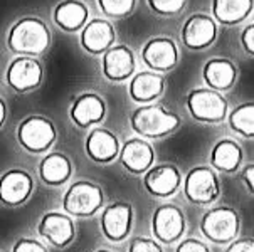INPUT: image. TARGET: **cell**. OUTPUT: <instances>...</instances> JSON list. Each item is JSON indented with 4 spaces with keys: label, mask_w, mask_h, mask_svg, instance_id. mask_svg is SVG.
Here are the masks:
<instances>
[{
    "label": "cell",
    "mask_w": 254,
    "mask_h": 252,
    "mask_svg": "<svg viewBox=\"0 0 254 252\" xmlns=\"http://www.w3.org/2000/svg\"><path fill=\"white\" fill-rule=\"evenodd\" d=\"M51 44V32L37 17H24L12 25L7 34V48L19 55H36L46 52Z\"/></svg>",
    "instance_id": "obj_1"
},
{
    "label": "cell",
    "mask_w": 254,
    "mask_h": 252,
    "mask_svg": "<svg viewBox=\"0 0 254 252\" xmlns=\"http://www.w3.org/2000/svg\"><path fill=\"white\" fill-rule=\"evenodd\" d=\"M130 126L141 138L158 140L169 136L180 126L179 114L163 109L158 104H141L130 116Z\"/></svg>",
    "instance_id": "obj_2"
},
{
    "label": "cell",
    "mask_w": 254,
    "mask_h": 252,
    "mask_svg": "<svg viewBox=\"0 0 254 252\" xmlns=\"http://www.w3.org/2000/svg\"><path fill=\"white\" fill-rule=\"evenodd\" d=\"M105 203L101 187L88 180H79L69 185L63 195L64 213L71 217H93Z\"/></svg>",
    "instance_id": "obj_3"
},
{
    "label": "cell",
    "mask_w": 254,
    "mask_h": 252,
    "mask_svg": "<svg viewBox=\"0 0 254 252\" xmlns=\"http://www.w3.org/2000/svg\"><path fill=\"white\" fill-rule=\"evenodd\" d=\"M241 229L239 213L231 207L210 208L200 220V230L205 239L214 244H229L234 241Z\"/></svg>",
    "instance_id": "obj_4"
},
{
    "label": "cell",
    "mask_w": 254,
    "mask_h": 252,
    "mask_svg": "<svg viewBox=\"0 0 254 252\" xmlns=\"http://www.w3.org/2000/svg\"><path fill=\"white\" fill-rule=\"evenodd\" d=\"M56 136H58V131H56L54 123L41 114L27 116L17 128V142L29 153L47 151L54 145Z\"/></svg>",
    "instance_id": "obj_5"
},
{
    "label": "cell",
    "mask_w": 254,
    "mask_h": 252,
    "mask_svg": "<svg viewBox=\"0 0 254 252\" xmlns=\"http://www.w3.org/2000/svg\"><path fill=\"white\" fill-rule=\"evenodd\" d=\"M182 189L190 203L210 205L221 195V182L210 166H195L185 175Z\"/></svg>",
    "instance_id": "obj_6"
},
{
    "label": "cell",
    "mask_w": 254,
    "mask_h": 252,
    "mask_svg": "<svg viewBox=\"0 0 254 252\" xmlns=\"http://www.w3.org/2000/svg\"><path fill=\"white\" fill-rule=\"evenodd\" d=\"M187 109L197 121L216 125L227 116V101L214 89H192L187 96Z\"/></svg>",
    "instance_id": "obj_7"
},
{
    "label": "cell",
    "mask_w": 254,
    "mask_h": 252,
    "mask_svg": "<svg viewBox=\"0 0 254 252\" xmlns=\"http://www.w3.org/2000/svg\"><path fill=\"white\" fill-rule=\"evenodd\" d=\"M152 230L155 241L162 244H174L180 241L185 232L184 212L174 203H162L153 212Z\"/></svg>",
    "instance_id": "obj_8"
},
{
    "label": "cell",
    "mask_w": 254,
    "mask_h": 252,
    "mask_svg": "<svg viewBox=\"0 0 254 252\" xmlns=\"http://www.w3.org/2000/svg\"><path fill=\"white\" fill-rule=\"evenodd\" d=\"M44 78V69L41 62L29 55H19L7 67V84L15 93H29L41 86Z\"/></svg>",
    "instance_id": "obj_9"
},
{
    "label": "cell",
    "mask_w": 254,
    "mask_h": 252,
    "mask_svg": "<svg viewBox=\"0 0 254 252\" xmlns=\"http://www.w3.org/2000/svg\"><path fill=\"white\" fill-rule=\"evenodd\" d=\"M37 230L44 241L54 246L56 249H66L72 244L76 237L74 220L71 215L63 212H47L42 215Z\"/></svg>",
    "instance_id": "obj_10"
},
{
    "label": "cell",
    "mask_w": 254,
    "mask_h": 252,
    "mask_svg": "<svg viewBox=\"0 0 254 252\" xmlns=\"http://www.w3.org/2000/svg\"><path fill=\"white\" fill-rule=\"evenodd\" d=\"M141 61L153 72L172 71L179 62V49L169 37H153L141 49Z\"/></svg>",
    "instance_id": "obj_11"
},
{
    "label": "cell",
    "mask_w": 254,
    "mask_h": 252,
    "mask_svg": "<svg viewBox=\"0 0 254 252\" xmlns=\"http://www.w3.org/2000/svg\"><path fill=\"white\" fill-rule=\"evenodd\" d=\"M34 180L25 170L12 168L0 177V202L7 207H19L31 199Z\"/></svg>",
    "instance_id": "obj_12"
},
{
    "label": "cell",
    "mask_w": 254,
    "mask_h": 252,
    "mask_svg": "<svg viewBox=\"0 0 254 252\" xmlns=\"http://www.w3.org/2000/svg\"><path fill=\"white\" fill-rule=\"evenodd\" d=\"M101 232L111 242H122L128 237L133 224V207L128 202H113L101 213Z\"/></svg>",
    "instance_id": "obj_13"
},
{
    "label": "cell",
    "mask_w": 254,
    "mask_h": 252,
    "mask_svg": "<svg viewBox=\"0 0 254 252\" xmlns=\"http://www.w3.org/2000/svg\"><path fill=\"white\" fill-rule=\"evenodd\" d=\"M182 183V175L175 165H152L143 173V187L150 195L157 199L172 197Z\"/></svg>",
    "instance_id": "obj_14"
},
{
    "label": "cell",
    "mask_w": 254,
    "mask_h": 252,
    "mask_svg": "<svg viewBox=\"0 0 254 252\" xmlns=\"http://www.w3.org/2000/svg\"><path fill=\"white\" fill-rule=\"evenodd\" d=\"M217 25L207 14H195L185 20L182 27V42L185 48L200 50L216 42Z\"/></svg>",
    "instance_id": "obj_15"
},
{
    "label": "cell",
    "mask_w": 254,
    "mask_h": 252,
    "mask_svg": "<svg viewBox=\"0 0 254 252\" xmlns=\"http://www.w3.org/2000/svg\"><path fill=\"white\" fill-rule=\"evenodd\" d=\"M135 54L127 46H111L103 52V76L113 83L131 78V74L135 72Z\"/></svg>",
    "instance_id": "obj_16"
},
{
    "label": "cell",
    "mask_w": 254,
    "mask_h": 252,
    "mask_svg": "<svg viewBox=\"0 0 254 252\" xmlns=\"http://www.w3.org/2000/svg\"><path fill=\"white\" fill-rule=\"evenodd\" d=\"M120 163L133 175H143L155 161V150L143 138H131L120 148Z\"/></svg>",
    "instance_id": "obj_17"
},
{
    "label": "cell",
    "mask_w": 254,
    "mask_h": 252,
    "mask_svg": "<svg viewBox=\"0 0 254 252\" xmlns=\"http://www.w3.org/2000/svg\"><path fill=\"white\" fill-rule=\"evenodd\" d=\"M106 114V102L96 93H81L72 101L69 116L76 126L88 128L100 123Z\"/></svg>",
    "instance_id": "obj_18"
},
{
    "label": "cell",
    "mask_w": 254,
    "mask_h": 252,
    "mask_svg": "<svg viewBox=\"0 0 254 252\" xmlns=\"http://www.w3.org/2000/svg\"><path fill=\"white\" fill-rule=\"evenodd\" d=\"M84 150L94 163H111L118 158L120 142L115 133L105 128H94L89 131L84 143Z\"/></svg>",
    "instance_id": "obj_19"
},
{
    "label": "cell",
    "mask_w": 254,
    "mask_h": 252,
    "mask_svg": "<svg viewBox=\"0 0 254 252\" xmlns=\"http://www.w3.org/2000/svg\"><path fill=\"white\" fill-rule=\"evenodd\" d=\"M116 39L115 29L108 20L93 19L84 24L81 32V46L89 54H103L113 46Z\"/></svg>",
    "instance_id": "obj_20"
},
{
    "label": "cell",
    "mask_w": 254,
    "mask_h": 252,
    "mask_svg": "<svg viewBox=\"0 0 254 252\" xmlns=\"http://www.w3.org/2000/svg\"><path fill=\"white\" fill-rule=\"evenodd\" d=\"M165 89V81L160 74L153 71H143L135 74L130 81L128 93L130 98L138 104H148L162 96Z\"/></svg>",
    "instance_id": "obj_21"
},
{
    "label": "cell",
    "mask_w": 254,
    "mask_h": 252,
    "mask_svg": "<svg viewBox=\"0 0 254 252\" xmlns=\"http://www.w3.org/2000/svg\"><path fill=\"white\" fill-rule=\"evenodd\" d=\"M39 175L42 182L51 187L64 185L72 175V163L69 156L59 151L47 153L39 163Z\"/></svg>",
    "instance_id": "obj_22"
},
{
    "label": "cell",
    "mask_w": 254,
    "mask_h": 252,
    "mask_svg": "<svg viewBox=\"0 0 254 252\" xmlns=\"http://www.w3.org/2000/svg\"><path fill=\"white\" fill-rule=\"evenodd\" d=\"M202 76H204V81L207 83L210 89H214V91H227L234 84L238 69L227 59L214 57L204 64Z\"/></svg>",
    "instance_id": "obj_23"
},
{
    "label": "cell",
    "mask_w": 254,
    "mask_h": 252,
    "mask_svg": "<svg viewBox=\"0 0 254 252\" xmlns=\"http://www.w3.org/2000/svg\"><path fill=\"white\" fill-rule=\"evenodd\" d=\"M89 8L81 0H63L54 8V22L66 32H76L88 22Z\"/></svg>",
    "instance_id": "obj_24"
},
{
    "label": "cell",
    "mask_w": 254,
    "mask_h": 252,
    "mask_svg": "<svg viewBox=\"0 0 254 252\" xmlns=\"http://www.w3.org/2000/svg\"><path fill=\"white\" fill-rule=\"evenodd\" d=\"M210 166L222 173H234L243 161V150L232 140H221L214 145L209 156Z\"/></svg>",
    "instance_id": "obj_25"
},
{
    "label": "cell",
    "mask_w": 254,
    "mask_h": 252,
    "mask_svg": "<svg viewBox=\"0 0 254 252\" xmlns=\"http://www.w3.org/2000/svg\"><path fill=\"white\" fill-rule=\"evenodd\" d=\"M253 12V0H212V14L217 22L236 25Z\"/></svg>",
    "instance_id": "obj_26"
},
{
    "label": "cell",
    "mask_w": 254,
    "mask_h": 252,
    "mask_svg": "<svg viewBox=\"0 0 254 252\" xmlns=\"http://www.w3.org/2000/svg\"><path fill=\"white\" fill-rule=\"evenodd\" d=\"M229 126L232 131L239 133L244 138H253L254 136V104L253 102H244L238 106L229 114Z\"/></svg>",
    "instance_id": "obj_27"
},
{
    "label": "cell",
    "mask_w": 254,
    "mask_h": 252,
    "mask_svg": "<svg viewBox=\"0 0 254 252\" xmlns=\"http://www.w3.org/2000/svg\"><path fill=\"white\" fill-rule=\"evenodd\" d=\"M136 0H98L101 12L113 19H122L131 14Z\"/></svg>",
    "instance_id": "obj_28"
},
{
    "label": "cell",
    "mask_w": 254,
    "mask_h": 252,
    "mask_svg": "<svg viewBox=\"0 0 254 252\" xmlns=\"http://www.w3.org/2000/svg\"><path fill=\"white\" fill-rule=\"evenodd\" d=\"M150 8L160 15H177L184 10L187 0H146Z\"/></svg>",
    "instance_id": "obj_29"
},
{
    "label": "cell",
    "mask_w": 254,
    "mask_h": 252,
    "mask_svg": "<svg viewBox=\"0 0 254 252\" xmlns=\"http://www.w3.org/2000/svg\"><path fill=\"white\" fill-rule=\"evenodd\" d=\"M128 252H163V249L160 242H157L155 239L135 237L128 246Z\"/></svg>",
    "instance_id": "obj_30"
},
{
    "label": "cell",
    "mask_w": 254,
    "mask_h": 252,
    "mask_svg": "<svg viewBox=\"0 0 254 252\" xmlns=\"http://www.w3.org/2000/svg\"><path fill=\"white\" fill-rule=\"evenodd\" d=\"M12 252H47V249L42 242L36 241V239L24 237L15 241L14 247H12Z\"/></svg>",
    "instance_id": "obj_31"
},
{
    "label": "cell",
    "mask_w": 254,
    "mask_h": 252,
    "mask_svg": "<svg viewBox=\"0 0 254 252\" xmlns=\"http://www.w3.org/2000/svg\"><path fill=\"white\" fill-rule=\"evenodd\" d=\"M175 252H210L209 246L199 239H185L177 246Z\"/></svg>",
    "instance_id": "obj_32"
},
{
    "label": "cell",
    "mask_w": 254,
    "mask_h": 252,
    "mask_svg": "<svg viewBox=\"0 0 254 252\" xmlns=\"http://www.w3.org/2000/svg\"><path fill=\"white\" fill-rule=\"evenodd\" d=\"M226 252H254L253 239H239V241L234 239L232 242H229Z\"/></svg>",
    "instance_id": "obj_33"
},
{
    "label": "cell",
    "mask_w": 254,
    "mask_h": 252,
    "mask_svg": "<svg viewBox=\"0 0 254 252\" xmlns=\"http://www.w3.org/2000/svg\"><path fill=\"white\" fill-rule=\"evenodd\" d=\"M243 46H244V50H246L249 55L254 54V25H249V27L244 29Z\"/></svg>",
    "instance_id": "obj_34"
},
{
    "label": "cell",
    "mask_w": 254,
    "mask_h": 252,
    "mask_svg": "<svg viewBox=\"0 0 254 252\" xmlns=\"http://www.w3.org/2000/svg\"><path fill=\"white\" fill-rule=\"evenodd\" d=\"M243 180H244V185L249 194H253V189H254V165H248L243 172Z\"/></svg>",
    "instance_id": "obj_35"
},
{
    "label": "cell",
    "mask_w": 254,
    "mask_h": 252,
    "mask_svg": "<svg viewBox=\"0 0 254 252\" xmlns=\"http://www.w3.org/2000/svg\"><path fill=\"white\" fill-rule=\"evenodd\" d=\"M5 119H7V104H5V101L0 98V128L3 126Z\"/></svg>",
    "instance_id": "obj_36"
},
{
    "label": "cell",
    "mask_w": 254,
    "mask_h": 252,
    "mask_svg": "<svg viewBox=\"0 0 254 252\" xmlns=\"http://www.w3.org/2000/svg\"><path fill=\"white\" fill-rule=\"evenodd\" d=\"M96 252H113V251H108V249H101V251H96Z\"/></svg>",
    "instance_id": "obj_37"
}]
</instances>
